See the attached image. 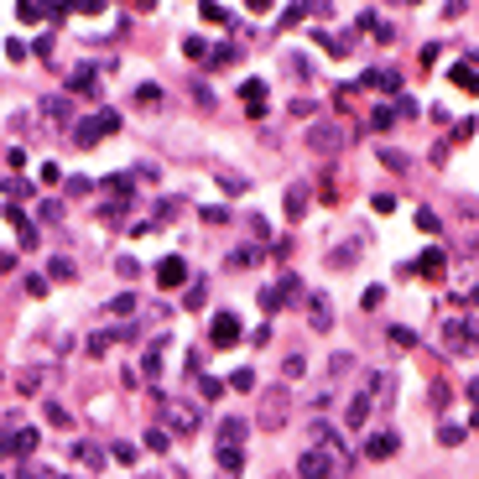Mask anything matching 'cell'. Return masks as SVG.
<instances>
[{
  "mask_svg": "<svg viewBox=\"0 0 479 479\" xmlns=\"http://www.w3.org/2000/svg\"><path fill=\"white\" fill-rule=\"evenodd\" d=\"M120 130V115L115 110H99L94 120H83V125H73V141L79 146H94V141H105V136H115Z\"/></svg>",
  "mask_w": 479,
  "mask_h": 479,
  "instance_id": "obj_1",
  "label": "cell"
},
{
  "mask_svg": "<svg viewBox=\"0 0 479 479\" xmlns=\"http://www.w3.org/2000/svg\"><path fill=\"white\" fill-rule=\"evenodd\" d=\"M37 443H42L37 427H11V433H0V458H26L37 453Z\"/></svg>",
  "mask_w": 479,
  "mask_h": 479,
  "instance_id": "obj_2",
  "label": "cell"
},
{
  "mask_svg": "<svg viewBox=\"0 0 479 479\" xmlns=\"http://www.w3.org/2000/svg\"><path fill=\"white\" fill-rule=\"evenodd\" d=\"M307 146H313L318 156H339L344 152V130L334 125V120H318V125L307 130Z\"/></svg>",
  "mask_w": 479,
  "mask_h": 479,
  "instance_id": "obj_3",
  "label": "cell"
},
{
  "mask_svg": "<svg viewBox=\"0 0 479 479\" xmlns=\"http://www.w3.org/2000/svg\"><path fill=\"white\" fill-rule=\"evenodd\" d=\"M209 344H214V349H234V344H240V318H234V313H214Z\"/></svg>",
  "mask_w": 479,
  "mask_h": 479,
  "instance_id": "obj_4",
  "label": "cell"
},
{
  "mask_svg": "<svg viewBox=\"0 0 479 479\" xmlns=\"http://www.w3.org/2000/svg\"><path fill=\"white\" fill-rule=\"evenodd\" d=\"M297 479H334V458H328L323 448L303 453V458H297Z\"/></svg>",
  "mask_w": 479,
  "mask_h": 479,
  "instance_id": "obj_5",
  "label": "cell"
},
{
  "mask_svg": "<svg viewBox=\"0 0 479 479\" xmlns=\"http://www.w3.org/2000/svg\"><path fill=\"white\" fill-rule=\"evenodd\" d=\"M396 448H401L396 433H370L365 438V458H375V464H380V458H396Z\"/></svg>",
  "mask_w": 479,
  "mask_h": 479,
  "instance_id": "obj_6",
  "label": "cell"
},
{
  "mask_svg": "<svg viewBox=\"0 0 479 479\" xmlns=\"http://www.w3.org/2000/svg\"><path fill=\"white\" fill-rule=\"evenodd\" d=\"M453 83H464L469 94H479V52H469L464 63H453Z\"/></svg>",
  "mask_w": 479,
  "mask_h": 479,
  "instance_id": "obj_7",
  "label": "cell"
},
{
  "mask_svg": "<svg viewBox=\"0 0 479 479\" xmlns=\"http://www.w3.org/2000/svg\"><path fill=\"white\" fill-rule=\"evenodd\" d=\"M281 422H287V391H271L266 411H261V427H281Z\"/></svg>",
  "mask_w": 479,
  "mask_h": 479,
  "instance_id": "obj_8",
  "label": "cell"
},
{
  "mask_svg": "<svg viewBox=\"0 0 479 479\" xmlns=\"http://www.w3.org/2000/svg\"><path fill=\"white\" fill-rule=\"evenodd\" d=\"M360 83H365V89H386V94H396V89H401V73H396V68H370Z\"/></svg>",
  "mask_w": 479,
  "mask_h": 479,
  "instance_id": "obj_9",
  "label": "cell"
},
{
  "mask_svg": "<svg viewBox=\"0 0 479 479\" xmlns=\"http://www.w3.org/2000/svg\"><path fill=\"white\" fill-rule=\"evenodd\" d=\"M240 94H245L250 120H261V115H266V83H261V79H245V89H240Z\"/></svg>",
  "mask_w": 479,
  "mask_h": 479,
  "instance_id": "obj_10",
  "label": "cell"
},
{
  "mask_svg": "<svg viewBox=\"0 0 479 479\" xmlns=\"http://www.w3.org/2000/svg\"><path fill=\"white\" fill-rule=\"evenodd\" d=\"M156 281H162V287H183V281H187V266H183V256H167L162 266H156Z\"/></svg>",
  "mask_w": 479,
  "mask_h": 479,
  "instance_id": "obj_11",
  "label": "cell"
},
{
  "mask_svg": "<svg viewBox=\"0 0 479 479\" xmlns=\"http://www.w3.org/2000/svg\"><path fill=\"white\" fill-rule=\"evenodd\" d=\"M281 209H287V219H303V214H307V183H292V187H287Z\"/></svg>",
  "mask_w": 479,
  "mask_h": 479,
  "instance_id": "obj_12",
  "label": "cell"
},
{
  "mask_svg": "<svg viewBox=\"0 0 479 479\" xmlns=\"http://www.w3.org/2000/svg\"><path fill=\"white\" fill-rule=\"evenodd\" d=\"M307 318H313V328H318V334H323V328L334 323V303H328L323 292H313V303H307Z\"/></svg>",
  "mask_w": 479,
  "mask_h": 479,
  "instance_id": "obj_13",
  "label": "cell"
},
{
  "mask_svg": "<svg viewBox=\"0 0 479 479\" xmlns=\"http://www.w3.org/2000/svg\"><path fill=\"white\" fill-rule=\"evenodd\" d=\"M250 433V422L245 417H224L219 422V443H230V448H240V438Z\"/></svg>",
  "mask_w": 479,
  "mask_h": 479,
  "instance_id": "obj_14",
  "label": "cell"
},
{
  "mask_svg": "<svg viewBox=\"0 0 479 479\" xmlns=\"http://www.w3.org/2000/svg\"><path fill=\"white\" fill-rule=\"evenodd\" d=\"M318 47H323V52H334V58H344V52H354V37H344V32H318Z\"/></svg>",
  "mask_w": 479,
  "mask_h": 479,
  "instance_id": "obj_15",
  "label": "cell"
},
{
  "mask_svg": "<svg viewBox=\"0 0 479 479\" xmlns=\"http://www.w3.org/2000/svg\"><path fill=\"white\" fill-rule=\"evenodd\" d=\"M443 266H448L443 250H422V261H417V271H422L427 281H443Z\"/></svg>",
  "mask_w": 479,
  "mask_h": 479,
  "instance_id": "obj_16",
  "label": "cell"
},
{
  "mask_svg": "<svg viewBox=\"0 0 479 479\" xmlns=\"http://www.w3.org/2000/svg\"><path fill=\"white\" fill-rule=\"evenodd\" d=\"M167 417H172V433H193V427H198L193 407H183V401H172V407H167Z\"/></svg>",
  "mask_w": 479,
  "mask_h": 479,
  "instance_id": "obj_17",
  "label": "cell"
},
{
  "mask_svg": "<svg viewBox=\"0 0 479 479\" xmlns=\"http://www.w3.org/2000/svg\"><path fill=\"white\" fill-rule=\"evenodd\" d=\"M68 453H73V464H79V469H99V464H105V453H99L94 443H73Z\"/></svg>",
  "mask_w": 479,
  "mask_h": 479,
  "instance_id": "obj_18",
  "label": "cell"
},
{
  "mask_svg": "<svg viewBox=\"0 0 479 479\" xmlns=\"http://www.w3.org/2000/svg\"><path fill=\"white\" fill-rule=\"evenodd\" d=\"M344 422H349V427H365V422H370V396H354L349 407H344Z\"/></svg>",
  "mask_w": 479,
  "mask_h": 479,
  "instance_id": "obj_19",
  "label": "cell"
},
{
  "mask_svg": "<svg viewBox=\"0 0 479 479\" xmlns=\"http://www.w3.org/2000/svg\"><path fill=\"white\" fill-rule=\"evenodd\" d=\"M68 110H73L68 94H47V99H42V115H47V120H68Z\"/></svg>",
  "mask_w": 479,
  "mask_h": 479,
  "instance_id": "obj_20",
  "label": "cell"
},
{
  "mask_svg": "<svg viewBox=\"0 0 479 479\" xmlns=\"http://www.w3.org/2000/svg\"><path fill=\"white\" fill-rule=\"evenodd\" d=\"M240 464H245V448L219 443V469H224V474H240Z\"/></svg>",
  "mask_w": 479,
  "mask_h": 479,
  "instance_id": "obj_21",
  "label": "cell"
},
{
  "mask_svg": "<svg viewBox=\"0 0 479 479\" xmlns=\"http://www.w3.org/2000/svg\"><path fill=\"white\" fill-rule=\"evenodd\" d=\"M47 276H52V281H73V276H79V266H73L68 256H52V261H47Z\"/></svg>",
  "mask_w": 479,
  "mask_h": 479,
  "instance_id": "obj_22",
  "label": "cell"
},
{
  "mask_svg": "<svg viewBox=\"0 0 479 479\" xmlns=\"http://www.w3.org/2000/svg\"><path fill=\"white\" fill-rule=\"evenodd\" d=\"M391 125H396V110H386V105H375V110H370V130H375V136H386Z\"/></svg>",
  "mask_w": 479,
  "mask_h": 479,
  "instance_id": "obj_23",
  "label": "cell"
},
{
  "mask_svg": "<svg viewBox=\"0 0 479 479\" xmlns=\"http://www.w3.org/2000/svg\"><path fill=\"white\" fill-rule=\"evenodd\" d=\"M68 94H94V68H73V79H68Z\"/></svg>",
  "mask_w": 479,
  "mask_h": 479,
  "instance_id": "obj_24",
  "label": "cell"
},
{
  "mask_svg": "<svg viewBox=\"0 0 479 479\" xmlns=\"http://www.w3.org/2000/svg\"><path fill=\"white\" fill-rule=\"evenodd\" d=\"M42 411H47V422H52V427H73V411H68V407H58V401H47Z\"/></svg>",
  "mask_w": 479,
  "mask_h": 479,
  "instance_id": "obj_25",
  "label": "cell"
},
{
  "mask_svg": "<svg viewBox=\"0 0 479 479\" xmlns=\"http://www.w3.org/2000/svg\"><path fill=\"white\" fill-rule=\"evenodd\" d=\"M438 443H443V448H458V443H464V427H458V422H443V427H438Z\"/></svg>",
  "mask_w": 479,
  "mask_h": 479,
  "instance_id": "obj_26",
  "label": "cell"
},
{
  "mask_svg": "<svg viewBox=\"0 0 479 479\" xmlns=\"http://www.w3.org/2000/svg\"><path fill=\"white\" fill-rule=\"evenodd\" d=\"M198 396H203V401H219V396H224V380H214V375H198Z\"/></svg>",
  "mask_w": 479,
  "mask_h": 479,
  "instance_id": "obj_27",
  "label": "cell"
},
{
  "mask_svg": "<svg viewBox=\"0 0 479 479\" xmlns=\"http://www.w3.org/2000/svg\"><path fill=\"white\" fill-rule=\"evenodd\" d=\"M136 105L156 110V105H162V89H156V83H141V89H136Z\"/></svg>",
  "mask_w": 479,
  "mask_h": 479,
  "instance_id": "obj_28",
  "label": "cell"
},
{
  "mask_svg": "<svg viewBox=\"0 0 479 479\" xmlns=\"http://www.w3.org/2000/svg\"><path fill=\"white\" fill-rule=\"evenodd\" d=\"M303 370H307L303 354H287V360H281V375H287V380H303Z\"/></svg>",
  "mask_w": 479,
  "mask_h": 479,
  "instance_id": "obj_29",
  "label": "cell"
},
{
  "mask_svg": "<svg viewBox=\"0 0 479 479\" xmlns=\"http://www.w3.org/2000/svg\"><path fill=\"white\" fill-rule=\"evenodd\" d=\"M110 458H115V464H125V469H130V464H136V443H125V438H120V443L110 448Z\"/></svg>",
  "mask_w": 479,
  "mask_h": 479,
  "instance_id": "obj_30",
  "label": "cell"
},
{
  "mask_svg": "<svg viewBox=\"0 0 479 479\" xmlns=\"http://www.w3.org/2000/svg\"><path fill=\"white\" fill-rule=\"evenodd\" d=\"M354 261H360V250H354V245H344L339 256H328V271H344V266H354Z\"/></svg>",
  "mask_w": 479,
  "mask_h": 479,
  "instance_id": "obj_31",
  "label": "cell"
},
{
  "mask_svg": "<svg viewBox=\"0 0 479 479\" xmlns=\"http://www.w3.org/2000/svg\"><path fill=\"white\" fill-rule=\"evenodd\" d=\"M230 391H256V370H234L230 375Z\"/></svg>",
  "mask_w": 479,
  "mask_h": 479,
  "instance_id": "obj_32",
  "label": "cell"
},
{
  "mask_svg": "<svg viewBox=\"0 0 479 479\" xmlns=\"http://www.w3.org/2000/svg\"><path fill=\"white\" fill-rule=\"evenodd\" d=\"M183 52H187L193 63H198V58H209V42H203V37H187V42H183Z\"/></svg>",
  "mask_w": 479,
  "mask_h": 479,
  "instance_id": "obj_33",
  "label": "cell"
},
{
  "mask_svg": "<svg viewBox=\"0 0 479 479\" xmlns=\"http://www.w3.org/2000/svg\"><path fill=\"white\" fill-rule=\"evenodd\" d=\"M380 162H386L391 172H407V167H411V162H407V156H401V152H380Z\"/></svg>",
  "mask_w": 479,
  "mask_h": 479,
  "instance_id": "obj_34",
  "label": "cell"
},
{
  "mask_svg": "<svg viewBox=\"0 0 479 479\" xmlns=\"http://www.w3.org/2000/svg\"><path fill=\"white\" fill-rule=\"evenodd\" d=\"M256 261H261V250H234L230 266H256Z\"/></svg>",
  "mask_w": 479,
  "mask_h": 479,
  "instance_id": "obj_35",
  "label": "cell"
},
{
  "mask_svg": "<svg viewBox=\"0 0 479 479\" xmlns=\"http://www.w3.org/2000/svg\"><path fill=\"white\" fill-rule=\"evenodd\" d=\"M360 303H365V307H370V313H375V307L386 303V287H370V292H365V297H360Z\"/></svg>",
  "mask_w": 479,
  "mask_h": 479,
  "instance_id": "obj_36",
  "label": "cell"
},
{
  "mask_svg": "<svg viewBox=\"0 0 479 479\" xmlns=\"http://www.w3.org/2000/svg\"><path fill=\"white\" fill-rule=\"evenodd\" d=\"M110 313H125V318H130V313H136V297H130V292L115 297V303H110Z\"/></svg>",
  "mask_w": 479,
  "mask_h": 479,
  "instance_id": "obj_37",
  "label": "cell"
},
{
  "mask_svg": "<svg viewBox=\"0 0 479 479\" xmlns=\"http://www.w3.org/2000/svg\"><path fill=\"white\" fill-rule=\"evenodd\" d=\"M349 365H354V354H344V349H339V354H334V360H328V370H334V375H344V370H349Z\"/></svg>",
  "mask_w": 479,
  "mask_h": 479,
  "instance_id": "obj_38",
  "label": "cell"
},
{
  "mask_svg": "<svg viewBox=\"0 0 479 479\" xmlns=\"http://www.w3.org/2000/svg\"><path fill=\"white\" fill-rule=\"evenodd\" d=\"M167 443H172V438H167V433H162V427H152V433H146V448H156V453H162V448H167Z\"/></svg>",
  "mask_w": 479,
  "mask_h": 479,
  "instance_id": "obj_39",
  "label": "cell"
},
{
  "mask_svg": "<svg viewBox=\"0 0 479 479\" xmlns=\"http://www.w3.org/2000/svg\"><path fill=\"white\" fill-rule=\"evenodd\" d=\"M417 230L433 234V230H438V214H433V209H417Z\"/></svg>",
  "mask_w": 479,
  "mask_h": 479,
  "instance_id": "obj_40",
  "label": "cell"
},
{
  "mask_svg": "<svg viewBox=\"0 0 479 479\" xmlns=\"http://www.w3.org/2000/svg\"><path fill=\"white\" fill-rule=\"evenodd\" d=\"M115 271H120V276H125V281H130V276H141V266H136V261H130V256H120V261H115Z\"/></svg>",
  "mask_w": 479,
  "mask_h": 479,
  "instance_id": "obj_41",
  "label": "cell"
},
{
  "mask_svg": "<svg viewBox=\"0 0 479 479\" xmlns=\"http://www.w3.org/2000/svg\"><path fill=\"white\" fill-rule=\"evenodd\" d=\"M391 339H396L401 349H407V344H417V334H411V328H401V323H396V328H391Z\"/></svg>",
  "mask_w": 479,
  "mask_h": 479,
  "instance_id": "obj_42",
  "label": "cell"
},
{
  "mask_svg": "<svg viewBox=\"0 0 479 479\" xmlns=\"http://www.w3.org/2000/svg\"><path fill=\"white\" fill-rule=\"evenodd\" d=\"M219 183L230 187V193H245V177H234V172H219Z\"/></svg>",
  "mask_w": 479,
  "mask_h": 479,
  "instance_id": "obj_43",
  "label": "cell"
},
{
  "mask_svg": "<svg viewBox=\"0 0 479 479\" xmlns=\"http://www.w3.org/2000/svg\"><path fill=\"white\" fill-rule=\"evenodd\" d=\"M370 203H375V214H391V209H396V198H391V193H375Z\"/></svg>",
  "mask_w": 479,
  "mask_h": 479,
  "instance_id": "obj_44",
  "label": "cell"
},
{
  "mask_svg": "<svg viewBox=\"0 0 479 479\" xmlns=\"http://www.w3.org/2000/svg\"><path fill=\"white\" fill-rule=\"evenodd\" d=\"M287 73H307V58H303V52H287Z\"/></svg>",
  "mask_w": 479,
  "mask_h": 479,
  "instance_id": "obj_45",
  "label": "cell"
},
{
  "mask_svg": "<svg viewBox=\"0 0 479 479\" xmlns=\"http://www.w3.org/2000/svg\"><path fill=\"white\" fill-rule=\"evenodd\" d=\"M21 479H58V474H47V469H37V464H26V474Z\"/></svg>",
  "mask_w": 479,
  "mask_h": 479,
  "instance_id": "obj_46",
  "label": "cell"
},
{
  "mask_svg": "<svg viewBox=\"0 0 479 479\" xmlns=\"http://www.w3.org/2000/svg\"><path fill=\"white\" fill-rule=\"evenodd\" d=\"M469 396H474V401H479V375H474V380H469Z\"/></svg>",
  "mask_w": 479,
  "mask_h": 479,
  "instance_id": "obj_47",
  "label": "cell"
},
{
  "mask_svg": "<svg viewBox=\"0 0 479 479\" xmlns=\"http://www.w3.org/2000/svg\"><path fill=\"white\" fill-rule=\"evenodd\" d=\"M469 303H474V307H479V287H474V292H469Z\"/></svg>",
  "mask_w": 479,
  "mask_h": 479,
  "instance_id": "obj_48",
  "label": "cell"
}]
</instances>
